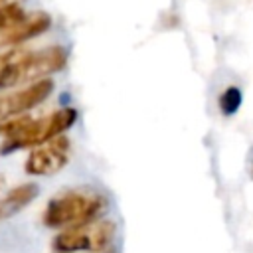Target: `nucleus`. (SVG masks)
I'll list each match as a JSON object with an SVG mask.
<instances>
[{
  "label": "nucleus",
  "mask_w": 253,
  "mask_h": 253,
  "mask_svg": "<svg viewBox=\"0 0 253 253\" xmlns=\"http://www.w3.org/2000/svg\"><path fill=\"white\" fill-rule=\"evenodd\" d=\"M67 63V51L61 45H47L40 49L12 47L0 51V91L40 81L57 73Z\"/></svg>",
  "instance_id": "nucleus-3"
},
{
  "label": "nucleus",
  "mask_w": 253,
  "mask_h": 253,
  "mask_svg": "<svg viewBox=\"0 0 253 253\" xmlns=\"http://www.w3.org/2000/svg\"><path fill=\"white\" fill-rule=\"evenodd\" d=\"M77 121V111L73 107L55 109L49 115L42 117H16L0 123V134L4 142L0 144L2 154H10L22 148H36L51 138L61 136Z\"/></svg>",
  "instance_id": "nucleus-2"
},
{
  "label": "nucleus",
  "mask_w": 253,
  "mask_h": 253,
  "mask_svg": "<svg viewBox=\"0 0 253 253\" xmlns=\"http://www.w3.org/2000/svg\"><path fill=\"white\" fill-rule=\"evenodd\" d=\"M18 0H0V8H4V6H12V4H16Z\"/></svg>",
  "instance_id": "nucleus-12"
},
{
  "label": "nucleus",
  "mask_w": 253,
  "mask_h": 253,
  "mask_svg": "<svg viewBox=\"0 0 253 253\" xmlns=\"http://www.w3.org/2000/svg\"><path fill=\"white\" fill-rule=\"evenodd\" d=\"M40 194V186L36 182H24L10 188L4 196H0V221L14 217L26 206H30Z\"/></svg>",
  "instance_id": "nucleus-8"
},
{
  "label": "nucleus",
  "mask_w": 253,
  "mask_h": 253,
  "mask_svg": "<svg viewBox=\"0 0 253 253\" xmlns=\"http://www.w3.org/2000/svg\"><path fill=\"white\" fill-rule=\"evenodd\" d=\"M28 14L18 6V4H12V6H4L0 8V28H6L10 24H16L20 20H24Z\"/></svg>",
  "instance_id": "nucleus-10"
},
{
  "label": "nucleus",
  "mask_w": 253,
  "mask_h": 253,
  "mask_svg": "<svg viewBox=\"0 0 253 253\" xmlns=\"http://www.w3.org/2000/svg\"><path fill=\"white\" fill-rule=\"evenodd\" d=\"M109 210V198L91 188L79 186L55 194L43 208L42 223L49 229L61 231L103 219Z\"/></svg>",
  "instance_id": "nucleus-1"
},
{
  "label": "nucleus",
  "mask_w": 253,
  "mask_h": 253,
  "mask_svg": "<svg viewBox=\"0 0 253 253\" xmlns=\"http://www.w3.org/2000/svg\"><path fill=\"white\" fill-rule=\"evenodd\" d=\"M71 156V142L63 134L30 150L24 170L30 176H53L65 168Z\"/></svg>",
  "instance_id": "nucleus-5"
},
{
  "label": "nucleus",
  "mask_w": 253,
  "mask_h": 253,
  "mask_svg": "<svg viewBox=\"0 0 253 253\" xmlns=\"http://www.w3.org/2000/svg\"><path fill=\"white\" fill-rule=\"evenodd\" d=\"M115 237V221L109 217L61 229L51 239L53 253H103Z\"/></svg>",
  "instance_id": "nucleus-4"
},
{
  "label": "nucleus",
  "mask_w": 253,
  "mask_h": 253,
  "mask_svg": "<svg viewBox=\"0 0 253 253\" xmlns=\"http://www.w3.org/2000/svg\"><path fill=\"white\" fill-rule=\"evenodd\" d=\"M53 91V79L45 77L18 89L14 93L0 95V123L26 115L28 111L42 105Z\"/></svg>",
  "instance_id": "nucleus-6"
},
{
  "label": "nucleus",
  "mask_w": 253,
  "mask_h": 253,
  "mask_svg": "<svg viewBox=\"0 0 253 253\" xmlns=\"http://www.w3.org/2000/svg\"><path fill=\"white\" fill-rule=\"evenodd\" d=\"M51 26V18L43 12H36V14H28L24 20L10 24L6 28H0V49L2 47H18L20 43L42 36L47 28Z\"/></svg>",
  "instance_id": "nucleus-7"
},
{
  "label": "nucleus",
  "mask_w": 253,
  "mask_h": 253,
  "mask_svg": "<svg viewBox=\"0 0 253 253\" xmlns=\"http://www.w3.org/2000/svg\"><path fill=\"white\" fill-rule=\"evenodd\" d=\"M241 103H243V93L237 85L225 87L217 97V109L223 117H233L241 109Z\"/></svg>",
  "instance_id": "nucleus-9"
},
{
  "label": "nucleus",
  "mask_w": 253,
  "mask_h": 253,
  "mask_svg": "<svg viewBox=\"0 0 253 253\" xmlns=\"http://www.w3.org/2000/svg\"><path fill=\"white\" fill-rule=\"evenodd\" d=\"M249 176H251V180H253V148H251V152H249Z\"/></svg>",
  "instance_id": "nucleus-11"
}]
</instances>
